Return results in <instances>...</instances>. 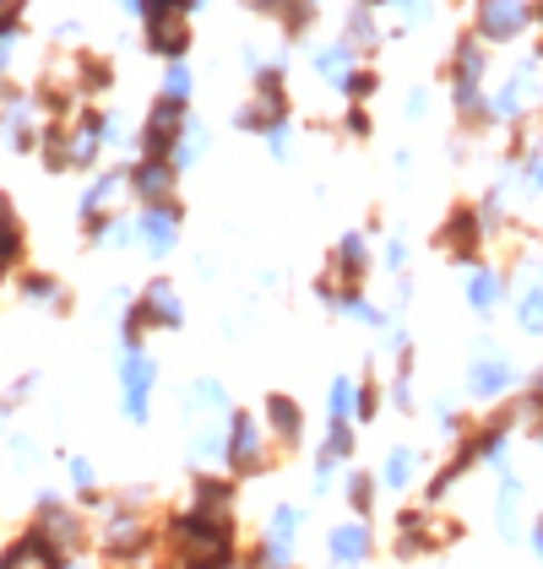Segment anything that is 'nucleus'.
I'll list each match as a JSON object with an SVG mask.
<instances>
[{
  "mask_svg": "<svg viewBox=\"0 0 543 569\" xmlns=\"http://www.w3.org/2000/svg\"><path fill=\"white\" fill-rule=\"evenodd\" d=\"M522 499H527V488H522V478H511V472H500L495 521H500V537H505V542H516V531H522Z\"/></svg>",
  "mask_w": 543,
  "mask_h": 569,
  "instance_id": "cd10ccee",
  "label": "nucleus"
},
{
  "mask_svg": "<svg viewBox=\"0 0 543 569\" xmlns=\"http://www.w3.org/2000/svg\"><path fill=\"white\" fill-rule=\"evenodd\" d=\"M109 82H115V66L103 54H77V82H71V92H103Z\"/></svg>",
  "mask_w": 543,
  "mask_h": 569,
  "instance_id": "72a5a7b5",
  "label": "nucleus"
},
{
  "mask_svg": "<svg viewBox=\"0 0 543 569\" xmlns=\"http://www.w3.org/2000/svg\"><path fill=\"white\" fill-rule=\"evenodd\" d=\"M224 423H196V435H190V467H196V472L224 467Z\"/></svg>",
  "mask_w": 543,
  "mask_h": 569,
  "instance_id": "c85d7f7f",
  "label": "nucleus"
},
{
  "mask_svg": "<svg viewBox=\"0 0 543 569\" xmlns=\"http://www.w3.org/2000/svg\"><path fill=\"white\" fill-rule=\"evenodd\" d=\"M175 179L180 169L164 158H136L126 169V190L136 196V207H175Z\"/></svg>",
  "mask_w": 543,
  "mask_h": 569,
  "instance_id": "f8f14e48",
  "label": "nucleus"
},
{
  "mask_svg": "<svg viewBox=\"0 0 543 569\" xmlns=\"http://www.w3.org/2000/svg\"><path fill=\"white\" fill-rule=\"evenodd\" d=\"M0 569H60V559H55V548H49L33 526H22V531L0 548Z\"/></svg>",
  "mask_w": 543,
  "mask_h": 569,
  "instance_id": "aec40b11",
  "label": "nucleus"
},
{
  "mask_svg": "<svg viewBox=\"0 0 543 569\" xmlns=\"http://www.w3.org/2000/svg\"><path fill=\"white\" fill-rule=\"evenodd\" d=\"M66 478H71V488L82 493V505H88V510L103 505V493H98V472H92L88 456H66Z\"/></svg>",
  "mask_w": 543,
  "mask_h": 569,
  "instance_id": "c9c22d12",
  "label": "nucleus"
},
{
  "mask_svg": "<svg viewBox=\"0 0 543 569\" xmlns=\"http://www.w3.org/2000/svg\"><path fill=\"white\" fill-rule=\"evenodd\" d=\"M516 326L527 337H543V271H533L522 288H516Z\"/></svg>",
  "mask_w": 543,
  "mask_h": 569,
  "instance_id": "c756f323",
  "label": "nucleus"
},
{
  "mask_svg": "<svg viewBox=\"0 0 543 569\" xmlns=\"http://www.w3.org/2000/svg\"><path fill=\"white\" fill-rule=\"evenodd\" d=\"M98 510H103V531H98L103 559L109 565H147V553L158 548V531L136 510V499H109Z\"/></svg>",
  "mask_w": 543,
  "mask_h": 569,
  "instance_id": "f03ea898",
  "label": "nucleus"
},
{
  "mask_svg": "<svg viewBox=\"0 0 543 569\" xmlns=\"http://www.w3.org/2000/svg\"><path fill=\"white\" fill-rule=\"evenodd\" d=\"M185 407L196 412V423H213V418L224 423L228 412H234V407H228L224 380H213V375H201V380H190V386H185Z\"/></svg>",
  "mask_w": 543,
  "mask_h": 569,
  "instance_id": "b1692460",
  "label": "nucleus"
},
{
  "mask_svg": "<svg viewBox=\"0 0 543 569\" xmlns=\"http://www.w3.org/2000/svg\"><path fill=\"white\" fill-rule=\"evenodd\" d=\"M478 244H484V218H478L473 207H456L452 218H446V228H441V250H446L452 261L473 266L478 261Z\"/></svg>",
  "mask_w": 543,
  "mask_h": 569,
  "instance_id": "f3484780",
  "label": "nucleus"
},
{
  "mask_svg": "<svg viewBox=\"0 0 543 569\" xmlns=\"http://www.w3.org/2000/svg\"><path fill=\"white\" fill-rule=\"evenodd\" d=\"M180 244V201L175 207H141L136 212V250L152 261H169Z\"/></svg>",
  "mask_w": 543,
  "mask_h": 569,
  "instance_id": "9b49d317",
  "label": "nucleus"
},
{
  "mask_svg": "<svg viewBox=\"0 0 543 569\" xmlns=\"http://www.w3.org/2000/svg\"><path fill=\"white\" fill-rule=\"evenodd\" d=\"M250 11H261V17H272L283 33H305L310 22H316V0H250Z\"/></svg>",
  "mask_w": 543,
  "mask_h": 569,
  "instance_id": "393cba45",
  "label": "nucleus"
},
{
  "mask_svg": "<svg viewBox=\"0 0 543 569\" xmlns=\"http://www.w3.org/2000/svg\"><path fill=\"white\" fill-rule=\"evenodd\" d=\"M272 456H277V445H272L267 423L256 418V412H228L224 423V472L234 482L245 478H261V472H272Z\"/></svg>",
  "mask_w": 543,
  "mask_h": 569,
  "instance_id": "7ed1b4c3",
  "label": "nucleus"
},
{
  "mask_svg": "<svg viewBox=\"0 0 543 569\" xmlns=\"http://www.w3.org/2000/svg\"><path fill=\"white\" fill-rule=\"evenodd\" d=\"M527 184H533V190H543V158H533V163H527Z\"/></svg>",
  "mask_w": 543,
  "mask_h": 569,
  "instance_id": "8fccbe9b",
  "label": "nucleus"
},
{
  "mask_svg": "<svg viewBox=\"0 0 543 569\" xmlns=\"http://www.w3.org/2000/svg\"><path fill=\"white\" fill-rule=\"evenodd\" d=\"M375 553V531H369V521H337L332 531H326V565L332 569H359L364 559Z\"/></svg>",
  "mask_w": 543,
  "mask_h": 569,
  "instance_id": "4468645a",
  "label": "nucleus"
},
{
  "mask_svg": "<svg viewBox=\"0 0 543 569\" xmlns=\"http://www.w3.org/2000/svg\"><path fill=\"white\" fill-rule=\"evenodd\" d=\"M343 493H348V510H354L359 521H369V510H375V493H381V482H375V472L354 467V472L343 478Z\"/></svg>",
  "mask_w": 543,
  "mask_h": 569,
  "instance_id": "2f4dec72",
  "label": "nucleus"
},
{
  "mask_svg": "<svg viewBox=\"0 0 543 569\" xmlns=\"http://www.w3.org/2000/svg\"><path fill=\"white\" fill-rule=\"evenodd\" d=\"M539 439H543V423H539Z\"/></svg>",
  "mask_w": 543,
  "mask_h": 569,
  "instance_id": "5fc2aeb1",
  "label": "nucleus"
},
{
  "mask_svg": "<svg viewBox=\"0 0 543 569\" xmlns=\"http://www.w3.org/2000/svg\"><path fill=\"white\" fill-rule=\"evenodd\" d=\"M45 126H49L45 109H39L28 92L0 88V136H6V147H11V152H39Z\"/></svg>",
  "mask_w": 543,
  "mask_h": 569,
  "instance_id": "6e6552de",
  "label": "nucleus"
},
{
  "mask_svg": "<svg viewBox=\"0 0 543 569\" xmlns=\"http://www.w3.org/2000/svg\"><path fill=\"white\" fill-rule=\"evenodd\" d=\"M234 499H239V482L218 478V472H196L190 482V510H201V516H234Z\"/></svg>",
  "mask_w": 543,
  "mask_h": 569,
  "instance_id": "4be33fe9",
  "label": "nucleus"
},
{
  "mask_svg": "<svg viewBox=\"0 0 543 569\" xmlns=\"http://www.w3.org/2000/svg\"><path fill=\"white\" fill-rule=\"evenodd\" d=\"M164 548L175 569H239V526L234 516H201L185 505L164 526Z\"/></svg>",
  "mask_w": 543,
  "mask_h": 569,
  "instance_id": "f257e3e1",
  "label": "nucleus"
},
{
  "mask_svg": "<svg viewBox=\"0 0 543 569\" xmlns=\"http://www.w3.org/2000/svg\"><path fill=\"white\" fill-rule=\"evenodd\" d=\"M60 569H98L92 559H60Z\"/></svg>",
  "mask_w": 543,
  "mask_h": 569,
  "instance_id": "3c124183",
  "label": "nucleus"
},
{
  "mask_svg": "<svg viewBox=\"0 0 543 569\" xmlns=\"http://www.w3.org/2000/svg\"><path fill=\"white\" fill-rule=\"evenodd\" d=\"M533 553H539V559H543V521L533 526Z\"/></svg>",
  "mask_w": 543,
  "mask_h": 569,
  "instance_id": "603ef678",
  "label": "nucleus"
},
{
  "mask_svg": "<svg viewBox=\"0 0 543 569\" xmlns=\"http://www.w3.org/2000/svg\"><path fill=\"white\" fill-rule=\"evenodd\" d=\"M190 92H196V77H190V66H185V60H175V66L164 71V82H158V98H164V103H180V109H190Z\"/></svg>",
  "mask_w": 543,
  "mask_h": 569,
  "instance_id": "e433bc0d",
  "label": "nucleus"
},
{
  "mask_svg": "<svg viewBox=\"0 0 543 569\" xmlns=\"http://www.w3.org/2000/svg\"><path fill=\"white\" fill-rule=\"evenodd\" d=\"M136 309H141V326H147V331H180L185 326V299L169 277H152V282L136 293Z\"/></svg>",
  "mask_w": 543,
  "mask_h": 569,
  "instance_id": "ddd939ff",
  "label": "nucleus"
},
{
  "mask_svg": "<svg viewBox=\"0 0 543 569\" xmlns=\"http://www.w3.org/2000/svg\"><path fill=\"white\" fill-rule=\"evenodd\" d=\"M299 526H305V510H299V505H272L261 537H272V542H294V548H299Z\"/></svg>",
  "mask_w": 543,
  "mask_h": 569,
  "instance_id": "f704fd0d",
  "label": "nucleus"
},
{
  "mask_svg": "<svg viewBox=\"0 0 543 569\" xmlns=\"http://www.w3.org/2000/svg\"><path fill=\"white\" fill-rule=\"evenodd\" d=\"M354 445H359V435H354V423H326V439H320V456H332L337 467H348V461H354Z\"/></svg>",
  "mask_w": 543,
  "mask_h": 569,
  "instance_id": "4c0bfd02",
  "label": "nucleus"
},
{
  "mask_svg": "<svg viewBox=\"0 0 543 569\" xmlns=\"http://www.w3.org/2000/svg\"><path fill=\"white\" fill-rule=\"evenodd\" d=\"M6 450H11L17 461H39V439L33 435H17V429H11V435H6Z\"/></svg>",
  "mask_w": 543,
  "mask_h": 569,
  "instance_id": "c03bdc74",
  "label": "nucleus"
},
{
  "mask_svg": "<svg viewBox=\"0 0 543 569\" xmlns=\"http://www.w3.org/2000/svg\"><path fill=\"white\" fill-rule=\"evenodd\" d=\"M381 261H386V271H403V266H407V244H403V239H386V256H381Z\"/></svg>",
  "mask_w": 543,
  "mask_h": 569,
  "instance_id": "49530a36",
  "label": "nucleus"
},
{
  "mask_svg": "<svg viewBox=\"0 0 543 569\" xmlns=\"http://www.w3.org/2000/svg\"><path fill=\"white\" fill-rule=\"evenodd\" d=\"M234 126H239V131H261V136H267L272 126H288V88H283V71H277V66H261V71H256V92L239 103Z\"/></svg>",
  "mask_w": 543,
  "mask_h": 569,
  "instance_id": "423d86ee",
  "label": "nucleus"
},
{
  "mask_svg": "<svg viewBox=\"0 0 543 569\" xmlns=\"http://www.w3.org/2000/svg\"><path fill=\"white\" fill-rule=\"evenodd\" d=\"M17 299L22 305H33V309H49V315H66L71 309V288L55 277V271H17Z\"/></svg>",
  "mask_w": 543,
  "mask_h": 569,
  "instance_id": "a211bd4d",
  "label": "nucleus"
},
{
  "mask_svg": "<svg viewBox=\"0 0 543 569\" xmlns=\"http://www.w3.org/2000/svg\"><path fill=\"white\" fill-rule=\"evenodd\" d=\"M375 88H381V82H375V71H364V66H354V71H348V82H343V92H348L354 103H364Z\"/></svg>",
  "mask_w": 543,
  "mask_h": 569,
  "instance_id": "79ce46f5",
  "label": "nucleus"
},
{
  "mask_svg": "<svg viewBox=\"0 0 543 569\" xmlns=\"http://www.w3.org/2000/svg\"><path fill=\"white\" fill-rule=\"evenodd\" d=\"M126 196V169H109V174H92L88 179V190H82V228L88 222H103V218H115V201Z\"/></svg>",
  "mask_w": 543,
  "mask_h": 569,
  "instance_id": "412c9836",
  "label": "nucleus"
},
{
  "mask_svg": "<svg viewBox=\"0 0 543 569\" xmlns=\"http://www.w3.org/2000/svg\"><path fill=\"white\" fill-rule=\"evenodd\" d=\"M22 256H28V228H22V218H17L11 196L0 190V271H6V277L22 271Z\"/></svg>",
  "mask_w": 543,
  "mask_h": 569,
  "instance_id": "5701e85b",
  "label": "nucleus"
},
{
  "mask_svg": "<svg viewBox=\"0 0 543 569\" xmlns=\"http://www.w3.org/2000/svg\"><path fill=\"white\" fill-rule=\"evenodd\" d=\"M381 418V380H359V407H354V423H375Z\"/></svg>",
  "mask_w": 543,
  "mask_h": 569,
  "instance_id": "a19ab883",
  "label": "nucleus"
},
{
  "mask_svg": "<svg viewBox=\"0 0 543 569\" xmlns=\"http://www.w3.org/2000/svg\"><path fill=\"white\" fill-rule=\"evenodd\" d=\"M413 478H418V450H413V445H392L386 461H381V472H375V482L392 488V493H407Z\"/></svg>",
  "mask_w": 543,
  "mask_h": 569,
  "instance_id": "bb28decb",
  "label": "nucleus"
},
{
  "mask_svg": "<svg viewBox=\"0 0 543 569\" xmlns=\"http://www.w3.org/2000/svg\"><path fill=\"white\" fill-rule=\"evenodd\" d=\"M152 391H158V358L147 348H120V412L131 423L152 418Z\"/></svg>",
  "mask_w": 543,
  "mask_h": 569,
  "instance_id": "0eeeda50",
  "label": "nucleus"
},
{
  "mask_svg": "<svg viewBox=\"0 0 543 569\" xmlns=\"http://www.w3.org/2000/svg\"><path fill=\"white\" fill-rule=\"evenodd\" d=\"M386 391H392V407H397V412H413V407H418V396H413V358L397 363V375H392Z\"/></svg>",
  "mask_w": 543,
  "mask_h": 569,
  "instance_id": "ea45409f",
  "label": "nucleus"
},
{
  "mask_svg": "<svg viewBox=\"0 0 543 569\" xmlns=\"http://www.w3.org/2000/svg\"><path fill=\"white\" fill-rule=\"evenodd\" d=\"M527 28V0H478V33L490 44H505Z\"/></svg>",
  "mask_w": 543,
  "mask_h": 569,
  "instance_id": "6ab92c4d",
  "label": "nucleus"
},
{
  "mask_svg": "<svg viewBox=\"0 0 543 569\" xmlns=\"http://www.w3.org/2000/svg\"><path fill=\"white\" fill-rule=\"evenodd\" d=\"M392 6L403 11L407 22H424V17H430V0H392Z\"/></svg>",
  "mask_w": 543,
  "mask_h": 569,
  "instance_id": "de8ad7c7",
  "label": "nucleus"
},
{
  "mask_svg": "<svg viewBox=\"0 0 543 569\" xmlns=\"http://www.w3.org/2000/svg\"><path fill=\"white\" fill-rule=\"evenodd\" d=\"M0 282H6V271H0Z\"/></svg>",
  "mask_w": 543,
  "mask_h": 569,
  "instance_id": "6e6d98bb",
  "label": "nucleus"
},
{
  "mask_svg": "<svg viewBox=\"0 0 543 569\" xmlns=\"http://www.w3.org/2000/svg\"><path fill=\"white\" fill-rule=\"evenodd\" d=\"M267 147H272V158H288V147H294V126H272Z\"/></svg>",
  "mask_w": 543,
  "mask_h": 569,
  "instance_id": "a18cd8bd",
  "label": "nucleus"
},
{
  "mask_svg": "<svg viewBox=\"0 0 543 569\" xmlns=\"http://www.w3.org/2000/svg\"><path fill=\"white\" fill-rule=\"evenodd\" d=\"M364 271H369V239H364V233H348V239H337L332 266L320 271V282H326V288H364Z\"/></svg>",
  "mask_w": 543,
  "mask_h": 569,
  "instance_id": "dca6fc26",
  "label": "nucleus"
},
{
  "mask_svg": "<svg viewBox=\"0 0 543 569\" xmlns=\"http://www.w3.org/2000/svg\"><path fill=\"white\" fill-rule=\"evenodd\" d=\"M120 11H136V17H141V0H120Z\"/></svg>",
  "mask_w": 543,
  "mask_h": 569,
  "instance_id": "864d4df0",
  "label": "nucleus"
},
{
  "mask_svg": "<svg viewBox=\"0 0 543 569\" xmlns=\"http://www.w3.org/2000/svg\"><path fill=\"white\" fill-rule=\"evenodd\" d=\"M354 407H359V380L354 375H337L332 391H326V418L332 423H354Z\"/></svg>",
  "mask_w": 543,
  "mask_h": 569,
  "instance_id": "473e14b6",
  "label": "nucleus"
},
{
  "mask_svg": "<svg viewBox=\"0 0 543 569\" xmlns=\"http://www.w3.org/2000/svg\"><path fill=\"white\" fill-rule=\"evenodd\" d=\"M375 39H381V28H375V11H369V6L359 0V6L348 11V44H354V49H369Z\"/></svg>",
  "mask_w": 543,
  "mask_h": 569,
  "instance_id": "58836bf2",
  "label": "nucleus"
},
{
  "mask_svg": "<svg viewBox=\"0 0 543 569\" xmlns=\"http://www.w3.org/2000/svg\"><path fill=\"white\" fill-rule=\"evenodd\" d=\"M28 526H33V531L45 537L49 548H55V559H88L92 526H88V516H82V510H77L71 499H60V493H45Z\"/></svg>",
  "mask_w": 543,
  "mask_h": 569,
  "instance_id": "20e7f679",
  "label": "nucleus"
},
{
  "mask_svg": "<svg viewBox=\"0 0 543 569\" xmlns=\"http://www.w3.org/2000/svg\"><path fill=\"white\" fill-rule=\"evenodd\" d=\"M190 11L196 0H141V28H147V49L158 60H185L190 49Z\"/></svg>",
  "mask_w": 543,
  "mask_h": 569,
  "instance_id": "39448f33",
  "label": "nucleus"
},
{
  "mask_svg": "<svg viewBox=\"0 0 543 569\" xmlns=\"http://www.w3.org/2000/svg\"><path fill=\"white\" fill-rule=\"evenodd\" d=\"M261 423H267V435L277 450H299V445H305V407L288 391H272L267 401H261Z\"/></svg>",
  "mask_w": 543,
  "mask_h": 569,
  "instance_id": "2eb2a0df",
  "label": "nucleus"
},
{
  "mask_svg": "<svg viewBox=\"0 0 543 569\" xmlns=\"http://www.w3.org/2000/svg\"><path fill=\"white\" fill-rule=\"evenodd\" d=\"M348 136H369V114H364V103L348 109Z\"/></svg>",
  "mask_w": 543,
  "mask_h": 569,
  "instance_id": "09e8293b",
  "label": "nucleus"
},
{
  "mask_svg": "<svg viewBox=\"0 0 543 569\" xmlns=\"http://www.w3.org/2000/svg\"><path fill=\"white\" fill-rule=\"evenodd\" d=\"M185 120H190V109L180 103H164V98H152V109H147V120H141V131H136V147H141V158H175V147H180V131Z\"/></svg>",
  "mask_w": 543,
  "mask_h": 569,
  "instance_id": "1a4fd4ad",
  "label": "nucleus"
},
{
  "mask_svg": "<svg viewBox=\"0 0 543 569\" xmlns=\"http://www.w3.org/2000/svg\"><path fill=\"white\" fill-rule=\"evenodd\" d=\"M462 293H467V309H473V315H495L500 299H505V277H500V271H490V266H473Z\"/></svg>",
  "mask_w": 543,
  "mask_h": 569,
  "instance_id": "a878e982",
  "label": "nucleus"
},
{
  "mask_svg": "<svg viewBox=\"0 0 543 569\" xmlns=\"http://www.w3.org/2000/svg\"><path fill=\"white\" fill-rule=\"evenodd\" d=\"M316 71H320V82L343 88V82H348V71H354V44H348V39H337V44L316 49Z\"/></svg>",
  "mask_w": 543,
  "mask_h": 569,
  "instance_id": "7c9ffc66",
  "label": "nucleus"
},
{
  "mask_svg": "<svg viewBox=\"0 0 543 569\" xmlns=\"http://www.w3.org/2000/svg\"><path fill=\"white\" fill-rule=\"evenodd\" d=\"M516 386V369L495 342H478V352L467 358V396L473 401H500V396Z\"/></svg>",
  "mask_w": 543,
  "mask_h": 569,
  "instance_id": "9d476101",
  "label": "nucleus"
},
{
  "mask_svg": "<svg viewBox=\"0 0 543 569\" xmlns=\"http://www.w3.org/2000/svg\"><path fill=\"white\" fill-rule=\"evenodd\" d=\"M33 391H39V375L28 369V375H17V380H11V391H6V407H22V401H33Z\"/></svg>",
  "mask_w": 543,
  "mask_h": 569,
  "instance_id": "37998d69",
  "label": "nucleus"
}]
</instances>
